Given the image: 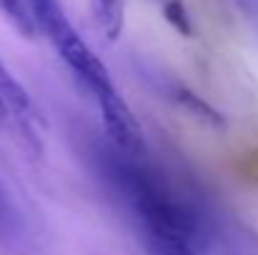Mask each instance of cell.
<instances>
[{
    "label": "cell",
    "instance_id": "cell-5",
    "mask_svg": "<svg viewBox=\"0 0 258 255\" xmlns=\"http://www.w3.org/2000/svg\"><path fill=\"white\" fill-rule=\"evenodd\" d=\"M90 13L98 30L108 40H118L125 25V5L123 0H90Z\"/></svg>",
    "mask_w": 258,
    "mask_h": 255
},
{
    "label": "cell",
    "instance_id": "cell-7",
    "mask_svg": "<svg viewBox=\"0 0 258 255\" xmlns=\"http://www.w3.org/2000/svg\"><path fill=\"white\" fill-rule=\"evenodd\" d=\"M146 240V248L151 255H196V248L185 245V243H178V240H166V238H148L143 235Z\"/></svg>",
    "mask_w": 258,
    "mask_h": 255
},
{
    "label": "cell",
    "instance_id": "cell-6",
    "mask_svg": "<svg viewBox=\"0 0 258 255\" xmlns=\"http://www.w3.org/2000/svg\"><path fill=\"white\" fill-rule=\"evenodd\" d=\"M0 13L25 35V38H33L35 35V20L28 10V5L23 0H0Z\"/></svg>",
    "mask_w": 258,
    "mask_h": 255
},
{
    "label": "cell",
    "instance_id": "cell-2",
    "mask_svg": "<svg viewBox=\"0 0 258 255\" xmlns=\"http://www.w3.org/2000/svg\"><path fill=\"white\" fill-rule=\"evenodd\" d=\"M33 20H35V28H43V33L50 38V43L58 50V55L88 85V90L93 95L105 93V90L113 88V80L108 75V68L88 48L86 40L76 33V28L71 25V20L66 18V13H63V8L58 3H53L45 10H40L38 15H33Z\"/></svg>",
    "mask_w": 258,
    "mask_h": 255
},
{
    "label": "cell",
    "instance_id": "cell-3",
    "mask_svg": "<svg viewBox=\"0 0 258 255\" xmlns=\"http://www.w3.org/2000/svg\"><path fill=\"white\" fill-rule=\"evenodd\" d=\"M95 100H98L108 138L115 145V150L125 158H141L146 153V135H143V128L138 125L131 105L118 95L115 88L98 93Z\"/></svg>",
    "mask_w": 258,
    "mask_h": 255
},
{
    "label": "cell",
    "instance_id": "cell-8",
    "mask_svg": "<svg viewBox=\"0 0 258 255\" xmlns=\"http://www.w3.org/2000/svg\"><path fill=\"white\" fill-rule=\"evenodd\" d=\"M163 13H166V20L171 23L178 33H183V35H190V33H193V28H190V20H188V13H185L183 3L171 0V3L166 5V10H163Z\"/></svg>",
    "mask_w": 258,
    "mask_h": 255
},
{
    "label": "cell",
    "instance_id": "cell-4",
    "mask_svg": "<svg viewBox=\"0 0 258 255\" xmlns=\"http://www.w3.org/2000/svg\"><path fill=\"white\" fill-rule=\"evenodd\" d=\"M0 103L28 128L30 123H40V115L28 95V90L15 80V75L5 68V63L0 60Z\"/></svg>",
    "mask_w": 258,
    "mask_h": 255
},
{
    "label": "cell",
    "instance_id": "cell-1",
    "mask_svg": "<svg viewBox=\"0 0 258 255\" xmlns=\"http://www.w3.org/2000/svg\"><path fill=\"white\" fill-rule=\"evenodd\" d=\"M115 180L131 200L143 225V235L178 240L190 248H198L203 243L201 215L185 203V198H180L171 185H166L161 175L151 173L143 165L123 163L118 165Z\"/></svg>",
    "mask_w": 258,
    "mask_h": 255
},
{
    "label": "cell",
    "instance_id": "cell-9",
    "mask_svg": "<svg viewBox=\"0 0 258 255\" xmlns=\"http://www.w3.org/2000/svg\"><path fill=\"white\" fill-rule=\"evenodd\" d=\"M45 3H50V0H25V5H28V10L33 13V10H38V8H43Z\"/></svg>",
    "mask_w": 258,
    "mask_h": 255
}]
</instances>
